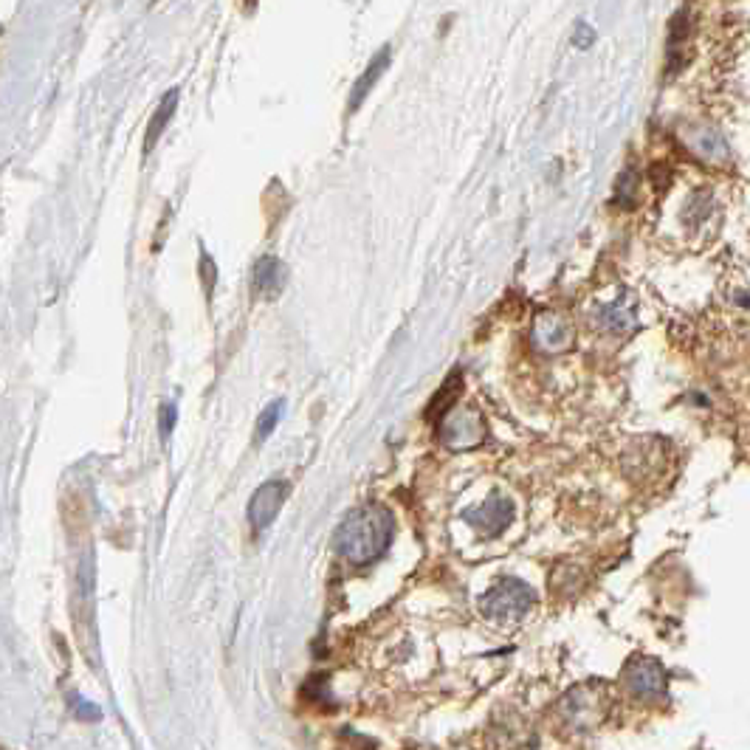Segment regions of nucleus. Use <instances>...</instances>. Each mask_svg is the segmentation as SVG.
<instances>
[{"label":"nucleus","instance_id":"9d476101","mask_svg":"<svg viewBox=\"0 0 750 750\" xmlns=\"http://www.w3.org/2000/svg\"><path fill=\"white\" fill-rule=\"evenodd\" d=\"M178 108V91H170V94L161 99V105L156 108V116H153V122L147 127V139H144V153H150L153 150V144L161 139V133H164V127L170 125L172 113Z\"/></svg>","mask_w":750,"mask_h":750},{"label":"nucleus","instance_id":"ddd939ff","mask_svg":"<svg viewBox=\"0 0 750 750\" xmlns=\"http://www.w3.org/2000/svg\"><path fill=\"white\" fill-rule=\"evenodd\" d=\"M282 418V404L280 401H274L271 407L260 415V421H257V440H266L274 429H277V423Z\"/></svg>","mask_w":750,"mask_h":750},{"label":"nucleus","instance_id":"4468645a","mask_svg":"<svg viewBox=\"0 0 750 750\" xmlns=\"http://www.w3.org/2000/svg\"><path fill=\"white\" fill-rule=\"evenodd\" d=\"M175 421H178V409L172 407V404H167V407L161 409V435H164V438L172 432Z\"/></svg>","mask_w":750,"mask_h":750},{"label":"nucleus","instance_id":"dca6fc26","mask_svg":"<svg viewBox=\"0 0 750 750\" xmlns=\"http://www.w3.org/2000/svg\"><path fill=\"white\" fill-rule=\"evenodd\" d=\"M77 711H79V717H91V719L102 717V714H99V708H94L91 703H85V700H77Z\"/></svg>","mask_w":750,"mask_h":750},{"label":"nucleus","instance_id":"1a4fd4ad","mask_svg":"<svg viewBox=\"0 0 750 750\" xmlns=\"http://www.w3.org/2000/svg\"><path fill=\"white\" fill-rule=\"evenodd\" d=\"M285 282V268H282L280 260L274 257H263L257 266H254V291L263 294V297H274Z\"/></svg>","mask_w":750,"mask_h":750},{"label":"nucleus","instance_id":"9b49d317","mask_svg":"<svg viewBox=\"0 0 750 750\" xmlns=\"http://www.w3.org/2000/svg\"><path fill=\"white\" fill-rule=\"evenodd\" d=\"M457 395H460V375H452V381H446L438 398L432 401V407H429V418H435V421L440 423V418H443L446 412H452V404Z\"/></svg>","mask_w":750,"mask_h":750},{"label":"nucleus","instance_id":"7ed1b4c3","mask_svg":"<svg viewBox=\"0 0 750 750\" xmlns=\"http://www.w3.org/2000/svg\"><path fill=\"white\" fill-rule=\"evenodd\" d=\"M533 590L516 579H500L483 598V612L497 621H514L522 618L533 607Z\"/></svg>","mask_w":750,"mask_h":750},{"label":"nucleus","instance_id":"0eeeda50","mask_svg":"<svg viewBox=\"0 0 750 750\" xmlns=\"http://www.w3.org/2000/svg\"><path fill=\"white\" fill-rule=\"evenodd\" d=\"M626 686L638 697H657L663 691V672L652 660H638L626 669Z\"/></svg>","mask_w":750,"mask_h":750},{"label":"nucleus","instance_id":"20e7f679","mask_svg":"<svg viewBox=\"0 0 750 750\" xmlns=\"http://www.w3.org/2000/svg\"><path fill=\"white\" fill-rule=\"evenodd\" d=\"M285 497H288V483H282V480H271V483L260 485L249 502L251 525H254L257 531L268 528V525L277 519V514H280Z\"/></svg>","mask_w":750,"mask_h":750},{"label":"nucleus","instance_id":"6e6552de","mask_svg":"<svg viewBox=\"0 0 750 750\" xmlns=\"http://www.w3.org/2000/svg\"><path fill=\"white\" fill-rule=\"evenodd\" d=\"M387 65H390V48L378 51V54L373 57V63H370V68H367V71L359 77L356 88H353V94H350V113H353V110H359L361 102H364L367 94L373 91V85L378 82V77L387 71Z\"/></svg>","mask_w":750,"mask_h":750},{"label":"nucleus","instance_id":"2eb2a0df","mask_svg":"<svg viewBox=\"0 0 750 750\" xmlns=\"http://www.w3.org/2000/svg\"><path fill=\"white\" fill-rule=\"evenodd\" d=\"M593 37H595L593 29H590V26H584V23H579V26H576V37H573V43H576L579 48H587L590 43H593Z\"/></svg>","mask_w":750,"mask_h":750},{"label":"nucleus","instance_id":"f8f14e48","mask_svg":"<svg viewBox=\"0 0 750 750\" xmlns=\"http://www.w3.org/2000/svg\"><path fill=\"white\" fill-rule=\"evenodd\" d=\"M697 147H700V153H705V156L711 158L728 156V144H725V139H722L719 133H714V130H703L700 139H697Z\"/></svg>","mask_w":750,"mask_h":750},{"label":"nucleus","instance_id":"f257e3e1","mask_svg":"<svg viewBox=\"0 0 750 750\" xmlns=\"http://www.w3.org/2000/svg\"><path fill=\"white\" fill-rule=\"evenodd\" d=\"M392 531H395V522L390 511L384 505L370 502V505L353 508L344 516L333 542H336L339 556H344L350 564H370L387 550Z\"/></svg>","mask_w":750,"mask_h":750},{"label":"nucleus","instance_id":"f03ea898","mask_svg":"<svg viewBox=\"0 0 750 750\" xmlns=\"http://www.w3.org/2000/svg\"><path fill=\"white\" fill-rule=\"evenodd\" d=\"M438 435L446 449L452 452H469L477 449L488 435L483 415L477 409H452L438 423Z\"/></svg>","mask_w":750,"mask_h":750},{"label":"nucleus","instance_id":"39448f33","mask_svg":"<svg viewBox=\"0 0 750 750\" xmlns=\"http://www.w3.org/2000/svg\"><path fill=\"white\" fill-rule=\"evenodd\" d=\"M514 505L505 500V497H491L488 502H483L477 511H471L466 514L471 525L477 528V531L488 533V536H494V533H502L508 525H511V519H514Z\"/></svg>","mask_w":750,"mask_h":750},{"label":"nucleus","instance_id":"423d86ee","mask_svg":"<svg viewBox=\"0 0 750 750\" xmlns=\"http://www.w3.org/2000/svg\"><path fill=\"white\" fill-rule=\"evenodd\" d=\"M533 336H536V344H539L545 353H559V350L570 347V342H573V330H570V325L564 322L562 316H553V313H547V316H542V319L536 322Z\"/></svg>","mask_w":750,"mask_h":750}]
</instances>
